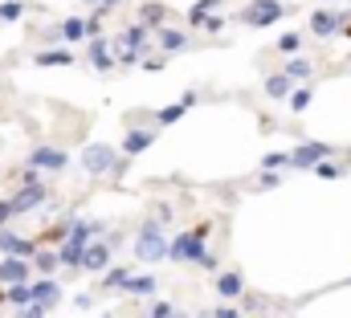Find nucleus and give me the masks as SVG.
<instances>
[{
  "label": "nucleus",
  "mask_w": 351,
  "mask_h": 318,
  "mask_svg": "<svg viewBox=\"0 0 351 318\" xmlns=\"http://www.w3.org/2000/svg\"><path fill=\"white\" fill-rule=\"evenodd\" d=\"M160 225H164L160 217H147V221L139 225V241H135V257H139V261H164V257H168L172 245L164 241Z\"/></svg>",
  "instance_id": "f257e3e1"
},
{
  "label": "nucleus",
  "mask_w": 351,
  "mask_h": 318,
  "mask_svg": "<svg viewBox=\"0 0 351 318\" xmlns=\"http://www.w3.org/2000/svg\"><path fill=\"white\" fill-rule=\"evenodd\" d=\"M282 16H286V4H282V0H250L237 21L250 25V29H265V25H274V21H282Z\"/></svg>",
  "instance_id": "f03ea898"
},
{
  "label": "nucleus",
  "mask_w": 351,
  "mask_h": 318,
  "mask_svg": "<svg viewBox=\"0 0 351 318\" xmlns=\"http://www.w3.org/2000/svg\"><path fill=\"white\" fill-rule=\"evenodd\" d=\"M204 233H208V225H200L196 233L176 237L172 249H168V257H172V261H196V265H200V257H204Z\"/></svg>",
  "instance_id": "7ed1b4c3"
},
{
  "label": "nucleus",
  "mask_w": 351,
  "mask_h": 318,
  "mask_svg": "<svg viewBox=\"0 0 351 318\" xmlns=\"http://www.w3.org/2000/svg\"><path fill=\"white\" fill-rule=\"evenodd\" d=\"M331 156H335V147H331V143L311 139V143H298V147L290 151V167L306 171V167H315V163H323V159H331Z\"/></svg>",
  "instance_id": "20e7f679"
},
{
  "label": "nucleus",
  "mask_w": 351,
  "mask_h": 318,
  "mask_svg": "<svg viewBox=\"0 0 351 318\" xmlns=\"http://www.w3.org/2000/svg\"><path fill=\"white\" fill-rule=\"evenodd\" d=\"M114 163H119V156L110 147H102V143H94V147L82 151V167H86L90 175H106V171H114Z\"/></svg>",
  "instance_id": "39448f33"
},
{
  "label": "nucleus",
  "mask_w": 351,
  "mask_h": 318,
  "mask_svg": "<svg viewBox=\"0 0 351 318\" xmlns=\"http://www.w3.org/2000/svg\"><path fill=\"white\" fill-rule=\"evenodd\" d=\"M45 200V184H37V180H29L16 196H12V208H16V217H25V212H33L37 204Z\"/></svg>",
  "instance_id": "423d86ee"
},
{
  "label": "nucleus",
  "mask_w": 351,
  "mask_h": 318,
  "mask_svg": "<svg viewBox=\"0 0 351 318\" xmlns=\"http://www.w3.org/2000/svg\"><path fill=\"white\" fill-rule=\"evenodd\" d=\"M311 33L315 37H335V33H343V16L319 8V12H311Z\"/></svg>",
  "instance_id": "0eeeda50"
},
{
  "label": "nucleus",
  "mask_w": 351,
  "mask_h": 318,
  "mask_svg": "<svg viewBox=\"0 0 351 318\" xmlns=\"http://www.w3.org/2000/svg\"><path fill=\"white\" fill-rule=\"evenodd\" d=\"M70 163L66 151H58V147H37V151H29V167H45V171H62Z\"/></svg>",
  "instance_id": "6e6552de"
},
{
  "label": "nucleus",
  "mask_w": 351,
  "mask_h": 318,
  "mask_svg": "<svg viewBox=\"0 0 351 318\" xmlns=\"http://www.w3.org/2000/svg\"><path fill=\"white\" fill-rule=\"evenodd\" d=\"M62 298V286L53 278H41V282H29V302H41V306H53Z\"/></svg>",
  "instance_id": "1a4fd4ad"
},
{
  "label": "nucleus",
  "mask_w": 351,
  "mask_h": 318,
  "mask_svg": "<svg viewBox=\"0 0 351 318\" xmlns=\"http://www.w3.org/2000/svg\"><path fill=\"white\" fill-rule=\"evenodd\" d=\"M213 286H217V294H221V298H241V294H245V278H241L237 269L217 273V282H213Z\"/></svg>",
  "instance_id": "9d476101"
},
{
  "label": "nucleus",
  "mask_w": 351,
  "mask_h": 318,
  "mask_svg": "<svg viewBox=\"0 0 351 318\" xmlns=\"http://www.w3.org/2000/svg\"><path fill=\"white\" fill-rule=\"evenodd\" d=\"M110 265V245H98V241H90L86 253H82V269H90V273H102Z\"/></svg>",
  "instance_id": "9b49d317"
},
{
  "label": "nucleus",
  "mask_w": 351,
  "mask_h": 318,
  "mask_svg": "<svg viewBox=\"0 0 351 318\" xmlns=\"http://www.w3.org/2000/svg\"><path fill=\"white\" fill-rule=\"evenodd\" d=\"M0 282H8V286L29 282V257H4L0 261Z\"/></svg>",
  "instance_id": "f8f14e48"
},
{
  "label": "nucleus",
  "mask_w": 351,
  "mask_h": 318,
  "mask_svg": "<svg viewBox=\"0 0 351 318\" xmlns=\"http://www.w3.org/2000/svg\"><path fill=\"white\" fill-rule=\"evenodd\" d=\"M0 249L8 253V257H29L33 261V253H37V245L25 237H16V233H8V229H0Z\"/></svg>",
  "instance_id": "ddd939ff"
},
{
  "label": "nucleus",
  "mask_w": 351,
  "mask_h": 318,
  "mask_svg": "<svg viewBox=\"0 0 351 318\" xmlns=\"http://www.w3.org/2000/svg\"><path fill=\"white\" fill-rule=\"evenodd\" d=\"M33 66H41V70H53V66H74V53H66V49H41V53H33Z\"/></svg>",
  "instance_id": "4468645a"
},
{
  "label": "nucleus",
  "mask_w": 351,
  "mask_h": 318,
  "mask_svg": "<svg viewBox=\"0 0 351 318\" xmlns=\"http://www.w3.org/2000/svg\"><path fill=\"white\" fill-rule=\"evenodd\" d=\"M290 94H294V78H290L286 70L265 78V98H290Z\"/></svg>",
  "instance_id": "2eb2a0df"
},
{
  "label": "nucleus",
  "mask_w": 351,
  "mask_h": 318,
  "mask_svg": "<svg viewBox=\"0 0 351 318\" xmlns=\"http://www.w3.org/2000/svg\"><path fill=\"white\" fill-rule=\"evenodd\" d=\"M152 143H156V131H131V135L123 139V151L131 159V156H139V151H147Z\"/></svg>",
  "instance_id": "dca6fc26"
},
{
  "label": "nucleus",
  "mask_w": 351,
  "mask_h": 318,
  "mask_svg": "<svg viewBox=\"0 0 351 318\" xmlns=\"http://www.w3.org/2000/svg\"><path fill=\"white\" fill-rule=\"evenodd\" d=\"M123 290H127V294H135V298H147V294H156V290H160V282L143 273V278H131V282H127Z\"/></svg>",
  "instance_id": "f3484780"
},
{
  "label": "nucleus",
  "mask_w": 351,
  "mask_h": 318,
  "mask_svg": "<svg viewBox=\"0 0 351 318\" xmlns=\"http://www.w3.org/2000/svg\"><path fill=\"white\" fill-rule=\"evenodd\" d=\"M286 74L294 82H306L315 74V62H311V58H290V62H286Z\"/></svg>",
  "instance_id": "a211bd4d"
},
{
  "label": "nucleus",
  "mask_w": 351,
  "mask_h": 318,
  "mask_svg": "<svg viewBox=\"0 0 351 318\" xmlns=\"http://www.w3.org/2000/svg\"><path fill=\"white\" fill-rule=\"evenodd\" d=\"M164 12H168V8H164V0H147V4H143V16H139V21H143L147 29H160Z\"/></svg>",
  "instance_id": "6ab92c4d"
},
{
  "label": "nucleus",
  "mask_w": 351,
  "mask_h": 318,
  "mask_svg": "<svg viewBox=\"0 0 351 318\" xmlns=\"http://www.w3.org/2000/svg\"><path fill=\"white\" fill-rule=\"evenodd\" d=\"M58 33H62L66 41H82V37H86V21H82V16H66Z\"/></svg>",
  "instance_id": "aec40b11"
},
{
  "label": "nucleus",
  "mask_w": 351,
  "mask_h": 318,
  "mask_svg": "<svg viewBox=\"0 0 351 318\" xmlns=\"http://www.w3.org/2000/svg\"><path fill=\"white\" fill-rule=\"evenodd\" d=\"M160 45H164V49H188V37H184V33H176V29H160Z\"/></svg>",
  "instance_id": "412c9836"
},
{
  "label": "nucleus",
  "mask_w": 351,
  "mask_h": 318,
  "mask_svg": "<svg viewBox=\"0 0 351 318\" xmlns=\"http://www.w3.org/2000/svg\"><path fill=\"white\" fill-rule=\"evenodd\" d=\"M90 58H94V66H98V70H102V74H106V70H110V66H114V62H110V58H106V41H102V37H94V49H90Z\"/></svg>",
  "instance_id": "4be33fe9"
},
{
  "label": "nucleus",
  "mask_w": 351,
  "mask_h": 318,
  "mask_svg": "<svg viewBox=\"0 0 351 318\" xmlns=\"http://www.w3.org/2000/svg\"><path fill=\"white\" fill-rule=\"evenodd\" d=\"M184 110H188V106H184V102H176V106H164L156 119H160V127H172V123H180V119H184Z\"/></svg>",
  "instance_id": "5701e85b"
},
{
  "label": "nucleus",
  "mask_w": 351,
  "mask_h": 318,
  "mask_svg": "<svg viewBox=\"0 0 351 318\" xmlns=\"http://www.w3.org/2000/svg\"><path fill=\"white\" fill-rule=\"evenodd\" d=\"M311 98H315V90H311V86H298V90L290 94V110H306Z\"/></svg>",
  "instance_id": "b1692460"
},
{
  "label": "nucleus",
  "mask_w": 351,
  "mask_h": 318,
  "mask_svg": "<svg viewBox=\"0 0 351 318\" xmlns=\"http://www.w3.org/2000/svg\"><path fill=\"white\" fill-rule=\"evenodd\" d=\"M302 49V37L298 33H282L278 37V53H298Z\"/></svg>",
  "instance_id": "393cba45"
},
{
  "label": "nucleus",
  "mask_w": 351,
  "mask_h": 318,
  "mask_svg": "<svg viewBox=\"0 0 351 318\" xmlns=\"http://www.w3.org/2000/svg\"><path fill=\"white\" fill-rule=\"evenodd\" d=\"M127 282H131V269H110V273H106V282H102V286H106V290H123V286H127Z\"/></svg>",
  "instance_id": "a878e982"
},
{
  "label": "nucleus",
  "mask_w": 351,
  "mask_h": 318,
  "mask_svg": "<svg viewBox=\"0 0 351 318\" xmlns=\"http://www.w3.org/2000/svg\"><path fill=\"white\" fill-rule=\"evenodd\" d=\"M278 184H282V175H278L274 167H265L262 175H258V184H254V188H258V192H269V188H278Z\"/></svg>",
  "instance_id": "bb28decb"
},
{
  "label": "nucleus",
  "mask_w": 351,
  "mask_h": 318,
  "mask_svg": "<svg viewBox=\"0 0 351 318\" xmlns=\"http://www.w3.org/2000/svg\"><path fill=\"white\" fill-rule=\"evenodd\" d=\"M8 302H16V306H29V282H16V286L8 290Z\"/></svg>",
  "instance_id": "cd10ccee"
},
{
  "label": "nucleus",
  "mask_w": 351,
  "mask_h": 318,
  "mask_svg": "<svg viewBox=\"0 0 351 318\" xmlns=\"http://www.w3.org/2000/svg\"><path fill=\"white\" fill-rule=\"evenodd\" d=\"M21 12H25V4H21V0H8V4H0V21H4V25H8V21H16Z\"/></svg>",
  "instance_id": "c85d7f7f"
},
{
  "label": "nucleus",
  "mask_w": 351,
  "mask_h": 318,
  "mask_svg": "<svg viewBox=\"0 0 351 318\" xmlns=\"http://www.w3.org/2000/svg\"><path fill=\"white\" fill-rule=\"evenodd\" d=\"M33 265L37 269H53V265H62V257L58 253H33Z\"/></svg>",
  "instance_id": "c756f323"
},
{
  "label": "nucleus",
  "mask_w": 351,
  "mask_h": 318,
  "mask_svg": "<svg viewBox=\"0 0 351 318\" xmlns=\"http://www.w3.org/2000/svg\"><path fill=\"white\" fill-rule=\"evenodd\" d=\"M315 171H319L323 180H339V175H343V171H339L335 163H327V159H323V163H315Z\"/></svg>",
  "instance_id": "7c9ffc66"
},
{
  "label": "nucleus",
  "mask_w": 351,
  "mask_h": 318,
  "mask_svg": "<svg viewBox=\"0 0 351 318\" xmlns=\"http://www.w3.org/2000/svg\"><path fill=\"white\" fill-rule=\"evenodd\" d=\"M12 217H16V208H12V200H0V229H4V225H8Z\"/></svg>",
  "instance_id": "2f4dec72"
},
{
  "label": "nucleus",
  "mask_w": 351,
  "mask_h": 318,
  "mask_svg": "<svg viewBox=\"0 0 351 318\" xmlns=\"http://www.w3.org/2000/svg\"><path fill=\"white\" fill-rule=\"evenodd\" d=\"M176 310H172V302H156V306H152V318H172Z\"/></svg>",
  "instance_id": "473e14b6"
},
{
  "label": "nucleus",
  "mask_w": 351,
  "mask_h": 318,
  "mask_svg": "<svg viewBox=\"0 0 351 318\" xmlns=\"http://www.w3.org/2000/svg\"><path fill=\"white\" fill-rule=\"evenodd\" d=\"M213 318H241V310L237 306H217V310H208Z\"/></svg>",
  "instance_id": "72a5a7b5"
},
{
  "label": "nucleus",
  "mask_w": 351,
  "mask_h": 318,
  "mask_svg": "<svg viewBox=\"0 0 351 318\" xmlns=\"http://www.w3.org/2000/svg\"><path fill=\"white\" fill-rule=\"evenodd\" d=\"M286 163H290V156H265L262 159V167H274V171H278V167H286Z\"/></svg>",
  "instance_id": "f704fd0d"
},
{
  "label": "nucleus",
  "mask_w": 351,
  "mask_h": 318,
  "mask_svg": "<svg viewBox=\"0 0 351 318\" xmlns=\"http://www.w3.org/2000/svg\"><path fill=\"white\" fill-rule=\"evenodd\" d=\"M217 4H221V0H200V4H192V12H213Z\"/></svg>",
  "instance_id": "c9c22d12"
},
{
  "label": "nucleus",
  "mask_w": 351,
  "mask_h": 318,
  "mask_svg": "<svg viewBox=\"0 0 351 318\" xmlns=\"http://www.w3.org/2000/svg\"><path fill=\"white\" fill-rule=\"evenodd\" d=\"M114 4H123V0H98V8H114Z\"/></svg>",
  "instance_id": "e433bc0d"
},
{
  "label": "nucleus",
  "mask_w": 351,
  "mask_h": 318,
  "mask_svg": "<svg viewBox=\"0 0 351 318\" xmlns=\"http://www.w3.org/2000/svg\"><path fill=\"white\" fill-rule=\"evenodd\" d=\"M323 4H331V0H323Z\"/></svg>",
  "instance_id": "4c0bfd02"
},
{
  "label": "nucleus",
  "mask_w": 351,
  "mask_h": 318,
  "mask_svg": "<svg viewBox=\"0 0 351 318\" xmlns=\"http://www.w3.org/2000/svg\"><path fill=\"white\" fill-rule=\"evenodd\" d=\"M0 302H4V294H0Z\"/></svg>",
  "instance_id": "58836bf2"
},
{
  "label": "nucleus",
  "mask_w": 351,
  "mask_h": 318,
  "mask_svg": "<svg viewBox=\"0 0 351 318\" xmlns=\"http://www.w3.org/2000/svg\"><path fill=\"white\" fill-rule=\"evenodd\" d=\"M94 4H98V0H94Z\"/></svg>",
  "instance_id": "ea45409f"
},
{
  "label": "nucleus",
  "mask_w": 351,
  "mask_h": 318,
  "mask_svg": "<svg viewBox=\"0 0 351 318\" xmlns=\"http://www.w3.org/2000/svg\"><path fill=\"white\" fill-rule=\"evenodd\" d=\"M147 318H152V315H147Z\"/></svg>",
  "instance_id": "a19ab883"
}]
</instances>
